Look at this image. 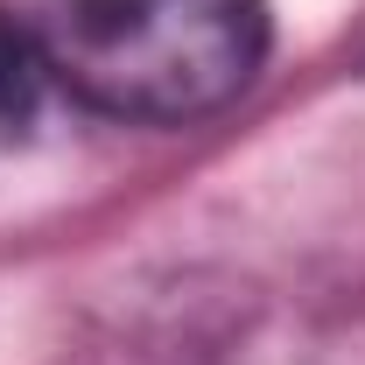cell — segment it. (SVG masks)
<instances>
[{
    "label": "cell",
    "mask_w": 365,
    "mask_h": 365,
    "mask_svg": "<svg viewBox=\"0 0 365 365\" xmlns=\"http://www.w3.org/2000/svg\"><path fill=\"white\" fill-rule=\"evenodd\" d=\"M49 78L113 120L182 127L232 106L267 56V0H56Z\"/></svg>",
    "instance_id": "obj_1"
},
{
    "label": "cell",
    "mask_w": 365,
    "mask_h": 365,
    "mask_svg": "<svg viewBox=\"0 0 365 365\" xmlns=\"http://www.w3.org/2000/svg\"><path fill=\"white\" fill-rule=\"evenodd\" d=\"M43 85H49L43 36L0 14V127L29 120V113H36V98H43Z\"/></svg>",
    "instance_id": "obj_2"
}]
</instances>
